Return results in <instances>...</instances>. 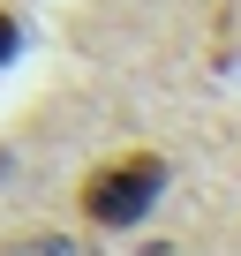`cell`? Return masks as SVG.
<instances>
[{
	"instance_id": "obj_1",
	"label": "cell",
	"mask_w": 241,
	"mask_h": 256,
	"mask_svg": "<svg viewBox=\"0 0 241 256\" xmlns=\"http://www.w3.org/2000/svg\"><path fill=\"white\" fill-rule=\"evenodd\" d=\"M158 196H166V158L158 151H128V158H106L83 181V218H98V226H136Z\"/></svg>"
},
{
	"instance_id": "obj_2",
	"label": "cell",
	"mask_w": 241,
	"mask_h": 256,
	"mask_svg": "<svg viewBox=\"0 0 241 256\" xmlns=\"http://www.w3.org/2000/svg\"><path fill=\"white\" fill-rule=\"evenodd\" d=\"M8 256H83L76 241H60V234H38V241H16Z\"/></svg>"
},
{
	"instance_id": "obj_3",
	"label": "cell",
	"mask_w": 241,
	"mask_h": 256,
	"mask_svg": "<svg viewBox=\"0 0 241 256\" xmlns=\"http://www.w3.org/2000/svg\"><path fill=\"white\" fill-rule=\"evenodd\" d=\"M16 46H23V30H16V16H8V8H0V68L16 60Z\"/></svg>"
}]
</instances>
